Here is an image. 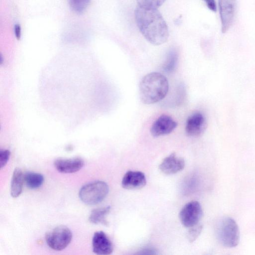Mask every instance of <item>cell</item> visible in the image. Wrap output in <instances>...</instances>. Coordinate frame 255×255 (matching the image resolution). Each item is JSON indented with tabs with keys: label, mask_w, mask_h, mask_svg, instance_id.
<instances>
[{
	"label": "cell",
	"mask_w": 255,
	"mask_h": 255,
	"mask_svg": "<svg viewBox=\"0 0 255 255\" xmlns=\"http://www.w3.org/2000/svg\"><path fill=\"white\" fill-rule=\"evenodd\" d=\"M202 225L199 224L190 228L187 234L189 242L192 243L197 239L202 231Z\"/></svg>",
	"instance_id": "ffe728a7"
},
{
	"label": "cell",
	"mask_w": 255,
	"mask_h": 255,
	"mask_svg": "<svg viewBox=\"0 0 255 255\" xmlns=\"http://www.w3.org/2000/svg\"><path fill=\"white\" fill-rule=\"evenodd\" d=\"M91 0H68L71 8L73 11L80 14L88 6Z\"/></svg>",
	"instance_id": "ac0fdd59"
},
{
	"label": "cell",
	"mask_w": 255,
	"mask_h": 255,
	"mask_svg": "<svg viewBox=\"0 0 255 255\" xmlns=\"http://www.w3.org/2000/svg\"><path fill=\"white\" fill-rule=\"evenodd\" d=\"M24 181L29 188L34 189L41 186L44 182V177L40 173L28 172L24 175Z\"/></svg>",
	"instance_id": "e0dca14e"
},
{
	"label": "cell",
	"mask_w": 255,
	"mask_h": 255,
	"mask_svg": "<svg viewBox=\"0 0 255 255\" xmlns=\"http://www.w3.org/2000/svg\"><path fill=\"white\" fill-rule=\"evenodd\" d=\"M92 247L93 252L98 255H110L113 251L111 241L103 231L95 233L92 240Z\"/></svg>",
	"instance_id": "8fae6325"
},
{
	"label": "cell",
	"mask_w": 255,
	"mask_h": 255,
	"mask_svg": "<svg viewBox=\"0 0 255 255\" xmlns=\"http://www.w3.org/2000/svg\"><path fill=\"white\" fill-rule=\"evenodd\" d=\"M203 215L200 203L196 201L186 204L181 210L179 219L182 225L190 228L199 224Z\"/></svg>",
	"instance_id": "8992f818"
},
{
	"label": "cell",
	"mask_w": 255,
	"mask_h": 255,
	"mask_svg": "<svg viewBox=\"0 0 255 255\" xmlns=\"http://www.w3.org/2000/svg\"><path fill=\"white\" fill-rule=\"evenodd\" d=\"M15 36L17 39H19L21 36V27L18 24L15 25L14 27Z\"/></svg>",
	"instance_id": "603a6c76"
},
{
	"label": "cell",
	"mask_w": 255,
	"mask_h": 255,
	"mask_svg": "<svg viewBox=\"0 0 255 255\" xmlns=\"http://www.w3.org/2000/svg\"><path fill=\"white\" fill-rule=\"evenodd\" d=\"M72 234L65 226L55 227L48 232L45 236L47 245L55 251H61L66 248L71 241Z\"/></svg>",
	"instance_id": "5b68a950"
},
{
	"label": "cell",
	"mask_w": 255,
	"mask_h": 255,
	"mask_svg": "<svg viewBox=\"0 0 255 255\" xmlns=\"http://www.w3.org/2000/svg\"><path fill=\"white\" fill-rule=\"evenodd\" d=\"M84 162L79 157L72 158H58L54 162L56 169L60 172L71 173L78 171L82 168Z\"/></svg>",
	"instance_id": "4fadbf2b"
},
{
	"label": "cell",
	"mask_w": 255,
	"mask_h": 255,
	"mask_svg": "<svg viewBox=\"0 0 255 255\" xmlns=\"http://www.w3.org/2000/svg\"><path fill=\"white\" fill-rule=\"evenodd\" d=\"M10 152L7 149H1L0 150V167H3L7 162L10 156Z\"/></svg>",
	"instance_id": "44dd1931"
},
{
	"label": "cell",
	"mask_w": 255,
	"mask_h": 255,
	"mask_svg": "<svg viewBox=\"0 0 255 255\" xmlns=\"http://www.w3.org/2000/svg\"><path fill=\"white\" fill-rule=\"evenodd\" d=\"M109 192V186L102 181L87 184L81 187L79 196L81 200L87 205H95L101 202Z\"/></svg>",
	"instance_id": "277c9868"
},
{
	"label": "cell",
	"mask_w": 255,
	"mask_h": 255,
	"mask_svg": "<svg viewBox=\"0 0 255 255\" xmlns=\"http://www.w3.org/2000/svg\"><path fill=\"white\" fill-rule=\"evenodd\" d=\"M178 60V53L175 48H171L168 52L162 66L163 71L167 73L173 72L176 69Z\"/></svg>",
	"instance_id": "2e32d148"
},
{
	"label": "cell",
	"mask_w": 255,
	"mask_h": 255,
	"mask_svg": "<svg viewBox=\"0 0 255 255\" xmlns=\"http://www.w3.org/2000/svg\"><path fill=\"white\" fill-rule=\"evenodd\" d=\"M216 233L221 245L227 248L236 247L240 240V232L236 221L229 217H222L218 222Z\"/></svg>",
	"instance_id": "3957f363"
},
{
	"label": "cell",
	"mask_w": 255,
	"mask_h": 255,
	"mask_svg": "<svg viewBox=\"0 0 255 255\" xmlns=\"http://www.w3.org/2000/svg\"><path fill=\"white\" fill-rule=\"evenodd\" d=\"M146 179L143 173L138 171H128L124 176L122 185L123 188L133 190L144 186Z\"/></svg>",
	"instance_id": "7c38bea8"
},
{
	"label": "cell",
	"mask_w": 255,
	"mask_h": 255,
	"mask_svg": "<svg viewBox=\"0 0 255 255\" xmlns=\"http://www.w3.org/2000/svg\"><path fill=\"white\" fill-rule=\"evenodd\" d=\"M185 161L181 157H178L175 153H172L166 157L161 162L159 168L163 173L167 175L175 174L184 168Z\"/></svg>",
	"instance_id": "30bf717a"
},
{
	"label": "cell",
	"mask_w": 255,
	"mask_h": 255,
	"mask_svg": "<svg viewBox=\"0 0 255 255\" xmlns=\"http://www.w3.org/2000/svg\"><path fill=\"white\" fill-rule=\"evenodd\" d=\"M166 0H136L138 5L150 8H156L160 6Z\"/></svg>",
	"instance_id": "d6986e66"
},
{
	"label": "cell",
	"mask_w": 255,
	"mask_h": 255,
	"mask_svg": "<svg viewBox=\"0 0 255 255\" xmlns=\"http://www.w3.org/2000/svg\"><path fill=\"white\" fill-rule=\"evenodd\" d=\"M24 175L19 168L14 169L11 178L10 194L14 198L19 196L22 192Z\"/></svg>",
	"instance_id": "5bb4252c"
},
{
	"label": "cell",
	"mask_w": 255,
	"mask_h": 255,
	"mask_svg": "<svg viewBox=\"0 0 255 255\" xmlns=\"http://www.w3.org/2000/svg\"><path fill=\"white\" fill-rule=\"evenodd\" d=\"M219 9L223 33L228 31L234 19L236 0H219Z\"/></svg>",
	"instance_id": "52a82bcc"
},
{
	"label": "cell",
	"mask_w": 255,
	"mask_h": 255,
	"mask_svg": "<svg viewBox=\"0 0 255 255\" xmlns=\"http://www.w3.org/2000/svg\"><path fill=\"white\" fill-rule=\"evenodd\" d=\"M110 206L95 209L91 212L89 217V221L95 224H102L108 225L106 217L110 211Z\"/></svg>",
	"instance_id": "9a60e30c"
},
{
	"label": "cell",
	"mask_w": 255,
	"mask_h": 255,
	"mask_svg": "<svg viewBox=\"0 0 255 255\" xmlns=\"http://www.w3.org/2000/svg\"><path fill=\"white\" fill-rule=\"evenodd\" d=\"M207 6L211 10L216 12L217 10L216 3L215 0H203Z\"/></svg>",
	"instance_id": "7402d4cb"
},
{
	"label": "cell",
	"mask_w": 255,
	"mask_h": 255,
	"mask_svg": "<svg viewBox=\"0 0 255 255\" xmlns=\"http://www.w3.org/2000/svg\"><path fill=\"white\" fill-rule=\"evenodd\" d=\"M137 25L144 38L155 45L165 43L169 37L168 26L156 8L137 6L134 11Z\"/></svg>",
	"instance_id": "6da1fadb"
},
{
	"label": "cell",
	"mask_w": 255,
	"mask_h": 255,
	"mask_svg": "<svg viewBox=\"0 0 255 255\" xmlns=\"http://www.w3.org/2000/svg\"><path fill=\"white\" fill-rule=\"evenodd\" d=\"M177 126V123L170 116L162 115L152 124L150 133L153 137H158L171 133Z\"/></svg>",
	"instance_id": "ba28073f"
},
{
	"label": "cell",
	"mask_w": 255,
	"mask_h": 255,
	"mask_svg": "<svg viewBox=\"0 0 255 255\" xmlns=\"http://www.w3.org/2000/svg\"><path fill=\"white\" fill-rule=\"evenodd\" d=\"M205 126L206 120L203 115L200 112L194 113L186 120L185 132L189 136H197L203 131Z\"/></svg>",
	"instance_id": "9c48e42d"
},
{
	"label": "cell",
	"mask_w": 255,
	"mask_h": 255,
	"mask_svg": "<svg viewBox=\"0 0 255 255\" xmlns=\"http://www.w3.org/2000/svg\"><path fill=\"white\" fill-rule=\"evenodd\" d=\"M169 84L166 78L158 72L145 75L139 84V95L142 102L152 104L162 100L167 95Z\"/></svg>",
	"instance_id": "7a4b0ae2"
}]
</instances>
